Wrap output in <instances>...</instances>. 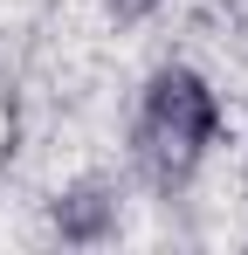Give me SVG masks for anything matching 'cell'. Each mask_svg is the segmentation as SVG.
<instances>
[{
  "label": "cell",
  "mask_w": 248,
  "mask_h": 255,
  "mask_svg": "<svg viewBox=\"0 0 248 255\" xmlns=\"http://www.w3.org/2000/svg\"><path fill=\"white\" fill-rule=\"evenodd\" d=\"M221 131V104L207 76L193 69H159L145 83V104H138V125H131V152L152 186H179L186 172L200 166V152L214 145Z\"/></svg>",
  "instance_id": "1"
},
{
  "label": "cell",
  "mask_w": 248,
  "mask_h": 255,
  "mask_svg": "<svg viewBox=\"0 0 248 255\" xmlns=\"http://www.w3.org/2000/svg\"><path fill=\"white\" fill-rule=\"evenodd\" d=\"M111 221H118V200H111L104 186H76V193L55 200V228H62V242H104Z\"/></svg>",
  "instance_id": "2"
}]
</instances>
